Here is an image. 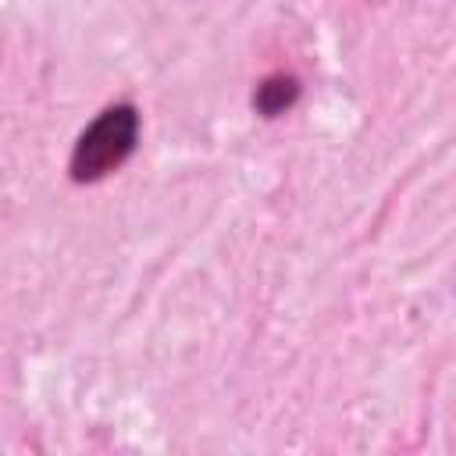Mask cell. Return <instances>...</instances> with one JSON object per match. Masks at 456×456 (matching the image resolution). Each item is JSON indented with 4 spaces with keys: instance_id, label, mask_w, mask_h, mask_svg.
<instances>
[{
    "instance_id": "7a4b0ae2",
    "label": "cell",
    "mask_w": 456,
    "mask_h": 456,
    "mask_svg": "<svg viewBox=\"0 0 456 456\" xmlns=\"http://www.w3.org/2000/svg\"><path fill=\"white\" fill-rule=\"evenodd\" d=\"M296 93H299L296 78H289V75H271V78H264V82H260V89H256L253 103H256V110H260V114L274 118V114H281V110L296 100Z\"/></svg>"
},
{
    "instance_id": "6da1fadb",
    "label": "cell",
    "mask_w": 456,
    "mask_h": 456,
    "mask_svg": "<svg viewBox=\"0 0 456 456\" xmlns=\"http://www.w3.org/2000/svg\"><path fill=\"white\" fill-rule=\"evenodd\" d=\"M139 139V114L132 103H114L107 107L75 142L71 150V178L75 182H96L103 175H110L114 167H121L128 160V153L135 150Z\"/></svg>"
}]
</instances>
